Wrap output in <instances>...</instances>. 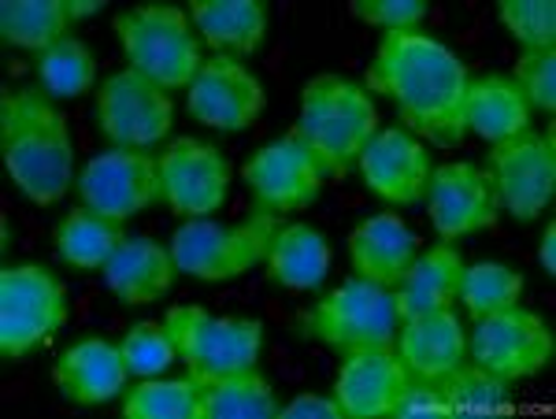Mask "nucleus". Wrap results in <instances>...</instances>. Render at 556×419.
Listing matches in <instances>:
<instances>
[{
  "mask_svg": "<svg viewBox=\"0 0 556 419\" xmlns=\"http://www.w3.org/2000/svg\"><path fill=\"white\" fill-rule=\"evenodd\" d=\"M401 364L416 379H442L456 364H464V327L453 308L427 312V316L405 319L401 331Z\"/></svg>",
  "mask_w": 556,
  "mask_h": 419,
  "instance_id": "24",
  "label": "nucleus"
},
{
  "mask_svg": "<svg viewBox=\"0 0 556 419\" xmlns=\"http://www.w3.org/2000/svg\"><path fill=\"white\" fill-rule=\"evenodd\" d=\"M160 178H164V201L178 216H208L227 201L230 160L201 138H175L160 153Z\"/></svg>",
  "mask_w": 556,
  "mask_h": 419,
  "instance_id": "14",
  "label": "nucleus"
},
{
  "mask_svg": "<svg viewBox=\"0 0 556 419\" xmlns=\"http://www.w3.org/2000/svg\"><path fill=\"white\" fill-rule=\"evenodd\" d=\"M349 12L371 26H382V30H412L427 20L424 0H353Z\"/></svg>",
  "mask_w": 556,
  "mask_h": 419,
  "instance_id": "37",
  "label": "nucleus"
},
{
  "mask_svg": "<svg viewBox=\"0 0 556 419\" xmlns=\"http://www.w3.org/2000/svg\"><path fill=\"white\" fill-rule=\"evenodd\" d=\"M178 267L172 261V249H164L152 238H123L112 261L104 264V282L127 305H149L172 290Z\"/></svg>",
  "mask_w": 556,
  "mask_h": 419,
  "instance_id": "21",
  "label": "nucleus"
},
{
  "mask_svg": "<svg viewBox=\"0 0 556 419\" xmlns=\"http://www.w3.org/2000/svg\"><path fill=\"white\" fill-rule=\"evenodd\" d=\"M130 67L164 89L190 86L201 71V41L193 38L190 15L175 4H138L115 15Z\"/></svg>",
  "mask_w": 556,
  "mask_h": 419,
  "instance_id": "5",
  "label": "nucleus"
},
{
  "mask_svg": "<svg viewBox=\"0 0 556 419\" xmlns=\"http://www.w3.org/2000/svg\"><path fill=\"white\" fill-rule=\"evenodd\" d=\"M119 350H123V360H127V368L134 371V376H141V379L167 371L175 364V356H178L172 334H167V327L156 323V319H146V323L130 327Z\"/></svg>",
  "mask_w": 556,
  "mask_h": 419,
  "instance_id": "35",
  "label": "nucleus"
},
{
  "mask_svg": "<svg viewBox=\"0 0 556 419\" xmlns=\"http://www.w3.org/2000/svg\"><path fill=\"white\" fill-rule=\"evenodd\" d=\"M123 219L101 216V212L78 208L56 223L52 230V242H56L60 261L71 267H83V271H93V267H104L112 261V253L123 242Z\"/></svg>",
  "mask_w": 556,
  "mask_h": 419,
  "instance_id": "27",
  "label": "nucleus"
},
{
  "mask_svg": "<svg viewBox=\"0 0 556 419\" xmlns=\"http://www.w3.org/2000/svg\"><path fill=\"white\" fill-rule=\"evenodd\" d=\"M34 71H38L49 97H83L97 78V60L83 38L67 34V38H60L34 56Z\"/></svg>",
  "mask_w": 556,
  "mask_h": 419,
  "instance_id": "31",
  "label": "nucleus"
},
{
  "mask_svg": "<svg viewBox=\"0 0 556 419\" xmlns=\"http://www.w3.org/2000/svg\"><path fill=\"white\" fill-rule=\"evenodd\" d=\"M379 112L364 86L338 75H316L301 89V115L293 130L316 153L323 175H349L364 145L375 138Z\"/></svg>",
  "mask_w": 556,
  "mask_h": 419,
  "instance_id": "3",
  "label": "nucleus"
},
{
  "mask_svg": "<svg viewBox=\"0 0 556 419\" xmlns=\"http://www.w3.org/2000/svg\"><path fill=\"white\" fill-rule=\"evenodd\" d=\"M78 198L89 212L112 219H130L146 212L152 201L164 198L160 160L141 149H108L97 153L78 175Z\"/></svg>",
  "mask_w": 556,
  "mask_h": 419,
  "instance_id": "11",
  "label": "nucleus"
},
{
  "mask_svg": "<svg viewBox=\"0 0 556 419\" xmlns=\"http://www.w3.org/2000/svg\"><path fill=\"white\" fill-rule=\"evenodd\" d=\"M430 223L445 242H456L464 234H475L482 227H493L501 212L497 190L490 172L468 160H453L430 172Z\"/></svg>",
  "mask_w": 556,
  "mask_h": 419,
  "instance_id": "16",
  "label": "nucleus"
},
{
  "mask_svg": "<svg viewBox=\"0 0 556 419\" xmlns=\"http://www.w3.org/2000/svg\"><path fill=\"white\" fill-rule=\"evenodd\" d=\"M0 153L12 182L34 204H56L75 172L67 115L41 89H15L0 101Z\"/></svg>",
  "mask_w": 556,
  "mask_h": 419,
  "instance_id": "2",
  "label": "nucleus"
},
{
  "mask_svg": "<svg viewBox=\"0 0 556 419\" xmlns=\"http://www.w3.org/2000/svg\"><path fill=\"white\" fill-rule=\"evenodd\" d=\"M178 356L186 360L197 382H215L227 376L253 371L264 350V323L235 316H212L201 305H175L164 316Z\"/></svg>",
  "mask_w": 556,
  "mask_h": 419,
  "instance_id": "4",
  "label": "nucleus"
},
{
  "mask_svg": "<svg viewBox=\"0 0 556 419\" xmlns=\"http://www.w3.org/2000/svg\"><path fill=\"white\" fill-rule=\"evenodd\" d=\"M204 382L193 376L164 379V382H141L123 401V416L130 419H201Z\"/></svg>",
  "mask_w": 556,
  "mask_h": 419,
  "instance_id": "32",
  "label": "nucleus"
},
{
  "mask_svg": "<svg viewBox=\"0 0 556 419\" xmlns=\"http://www.w3.org/2000/svg\"><path fill=\"white\" fill-rule=\"evenodd\" d=\"M127 371L130 368L123 360V350L104 338H83L52 364V379H56L60 394L78 401V405H101V401L123 394Z\"/></svg>",
  "mask_w": 556,
  "mask_h": 419,
  "instance_id": "19",
  "label": "nucleus"
},
{
  "mask_svg": "<svg viewBox=\"0 0 556 419\" xmlns=\"http://www.w3.org/2000/svg\"><path fill=\"white\" fill-rule=\"evenodd\" d=\"M464 123L468 130L479 134L482 141L497 145L516 134L531 130V104H527L523 89L516 86L513 75H479L468 78V93H464Z\"/></svg>",
  "mask_w": 556,
  "mask_h": 419,
  "instance_id": "22",
  "label": "nucleus"
},
{
  "mask_svg": "<svg viewBox=\"0 0 556 419\" xmlns=\"http://www.w3.org/2000/svg\"><path fill=\"white\" fill-rule=\"evenodd\" d=\"M390 416H450V405H445L442 390H438L434 379H408V386L401 390L397 405H393Z\"/></svg>",
  "mask_w": 556,
  "mask_h": 419,
  "instance_id": "38",
  "label": "nucleus"
},
{
  "mask_svg": "<svg viewBox=\"0 0 556 419\" xmlns=\"http://www.w3.org/2000/svg\"><path fill=\"white\" fill-rule=\"evenodd\" d=\"M464 275V256L453 242H438L416 256L405 275L397 279V293H393V312L397 319H416L427 312H442L456 301Z\"/></svg>",
  "mask_w": 556,
  "mask_h": 419,
  "instance_id": "20",
  "label": "nucleus"
},
{
  "mask_svg": "<svg viewBox=\"0 0 556 419\" xmlns=\"http://www.w3.org/2000/svg\"><path fill=\"white\" fill-rule=\"evenodd\" d=\"M356 167H361L367 190H371L375 198L390 201V204L424 201L430 172H434V167H430L427 149L401 127L375 134V138L364 145Z\"/></svg>",
  "mask_w": 556,
  "mask_h": 419,
  "instance_id": "17",
  "label": "nucleus"
},
{
  "mask_svg": "<svg viewBox=\"0 0 556 419\" xmlns=\"http://www.w3.org/2000/svg\"><path fill=\"white\" fill-rule=\"evenodd\" d=\"M323 178L327 175H323L316 153L304 145L298 130H286L282 138L267 141L245 164V182L256 204L264 212H278V216L308 208L319 198Z\"/></svg>",
  "mask_w": 556,
  "mask_h": 419,
  "instance_id": "13",
  "label": "nucleus"
},
{
  "mask_svg": "<svg viewBox=\"0 0 556 419\" xmlns=\"http://www.w3.org/2000/svg\"><path fill=\"white\" fill-rule=\"evenodd\" d=\"M468 78V64L456 60L453 49L412 26V30L382 34L364 89L397 101L408 130L424 134L430 145L453 149L468 134L464 123Z\"/></svg>",
  "mask_w": 556,
  "mask_h": 419,
  "instance_id": "1",
  "label": "nucleus"
},
{
  "mask_svg": "<svg viewBox=\"0 0 556 419\" xmlns=\"http://www.w3.org/2000/svg\"><path fill=\"white\" fill-rule=\"evenodd\" d=\"M393 323V293L364 275H353L301 319V334L349 356L361 350H390Z\"/></svg>",
  "mask_w": 556,
  "mask_h": 419,
  "instance_id": "7",
  "label": "nucleus"
},
{
  "mask_svg": "<svg viewBox=\"0 0 556 419\" xmlns=\"http://www.w3.org/2000/svg\"><path fill=\"white\" fill-rule=\"evenodd\" d=\"M490 178L501 208L516 219H534L556 193V149L553 134L523 130L508 141H497L490 153Z\"/></svg>",
  "mask_w": 556,
  "mask_h": 419,
  "instance_id": "12",
  "label": "nucleus"
},
{
  "mask_svg": "<svg viewBox=\"0 0 556 419\" xmlns=\"http://www.w3.org/2000/svg\"><path fill=\"white\" fill-rule=\"evenodd\" d=\"M67 0H4L0 4V34H4V41L34 52L67 38Z\"/></svg>",
  "mask_w": 556,
  "mask_h": 419,
  "instance_id": "29",
  "label": "nucleus"
},
{
  "mask_svg": "<svg viewBox=\"0 0 556 419\" xmlns=\"http://www.w3.org/2000/svg\"><path fill=\"white\" fill-rule=\"evenodd\" d=\"M104 0H67V12H71V23L75 20H86V15L101 12Z\"/></svg>",
  "mask_w": 556,
  "mask_h": 419,
  "instance_id": "41",
  "label": "nucleus"
},
{
  "mask_svg": "<svg viewBox=\"0 0 556 419\" xmlns=\"http://www.w3.org/2000/svg\"><path fill=\"white\" fill-rule=\"evenodd\" d=\"M67 323V287L38 264L0 271V353L20 360Z\"/></svg>",
  "mask_w": 556,
  "mask_h": 419,
  "instance_id": "8",
  "label": "nucleus"
},
{
  "mask_svg": "<svg viewBox=\"0 0 556 419\" xmlns=\"http://www.w3.org/2000/svg\"><path fill=\"white\" fill-rule=\"evenodd\" d=\"M97 123L119 149H152L172 134L175 104L164 86L127 67L104 78L97 93Z\"/></svg>",
  "mask_w": 556,
  "mask_h": 419,
  "instance_id": "10",
  "label": "nucleus"
},
{
  "mask_svg": "<svg viewBox=\"0 0 556 419\" xmlns=\"http://www.w3.org/2000/svg\"><path fill=\"white\" fill-rule=\"evenodd\" d=\"M538 261H542L545 275H556V227L549 223L542 234V249H538Z\"/></svg>",
  "mask_w": 556,
  "mask_h": 419,
  "instance_id": "40",
  "label": "nucleus"
},
{
  "mask_svg": "<svg viewBox=\"0 0 556 419\" xmlns=\"http://www.w3.org/2000/svg\"><path fill=\"white\" fill-rule=\"evenodd\" d=\"M278 416L271 382L253 371L241 376L215 379L204 386L201 397V419H267Z\"/></svg>",
  "mask_w": 556,
  "mask_h": 419,
  "instance_id": "30",
  "label": "nucleus"
},
{
  "mask_svg": "<svg viewBox=\"0 0 556 419\" xmlns=\"http://www.w3.org/2000/svg\"><path fill=\"white\" fill-rule=\"evenodd\" d=\"M282 227L278 212H264L249 216L238 227H219L208 219H190L175 230L172 238V261L178 271L193 275L204 282H219V279H235L245 275L249 267H256L260 261H267V249L271 238Z\"/></svg>",
  "mask_w": 556,
  "mask_h": 419,
  "instance_id": "6",
  "label": "nucleus"
},
{
  "mask_svg": "<svg viewBox=\"0 0 556 419\" xmlns=\"http://www.w3.org/2000/svg\"><path fill=\"white\" fill-rule=\"evenodd\" d=\"M434 382L442 390L445 405H450V416H501L516 408L508 382L490 376L479 364H456L450 376Z\"/></svg>",
  "mask_w": 556,
  "mask_h": 419,
  "instance_id": "28",
  "label": "nucleus"
},
{
  "mask_svg": "<svg viewBox=\"0 0 556 419\" xmlns=\"http://www.w3.org/2000/svg\"><path fill=\"white\" fill-rule=\"evenodd\" d=\"M271 279L286 290H316L330 271V245L308 223H282L267 249Z\"/></svg>",
  "mask_w": 556,
  "mask_h": 419,
  "instance_id": "26",
  "label": "nucleus"
},
{
  "mask_svg": "<svg viewBox=\"0 0 556 419\" xmlns=\"http://www.w3.org/2000/svg\"><path fill=\"white\" fill-rule=\"evenodd\" d=\"M408 379L412 376L401 364V356H393L390 350H361L349 353V360L338 371L334 397L342 405V412L353 419L390 416L401 390L408 386Z\"/></svg>",
  "mask_w": 556,
  "mask_h": 419,
  "instance_id": "18",
  "label": "nucleus"
},
{
  "mask_svg": "<svg viewBox=\"0 0 556 419\" xmlns=\"http://www.w3.org/2000/svg\"><path fill=\"white\" fill-rule=\"evenodd\" d=\"M516 86L531 109L556 112V52H523L516 64Z\"/></svg>",
  "mask_w": 556,
  "mask_h": 419,
  "instance_id": "36",
  "label": "nucleus"
},
{
  "mask_svg": "<svg viewBox=\"0 0 556 419\" xmlns=\"http://www.w3.org/2000/svg\"><path fill=\"white\" fill-rule=\"evenodd\" d=\"M264 104L267 93L260 78L249 75V67H241L235 56H223V52L204 60L190 82V93H186L190 115L212 130H245L249 123L260 119Z\"/></svg>",
  "mask_w": 556,
  "mask_h": 419,
  "instance_id": "15",
  "label": "nucleus"
},
{
  "mask_svg": "<svg viewBox=\"0 0 556 419\" xmlns=\"http://www.w3.org/2000/svg\"><path fill=\"white\" fill-rule=\"evenodd\" d=\"M278 416H282V419H308V416H316V419H338V416H345V412H342V405H338V397L301 394V397H293L290 405H286Z\"/></svg>",
  "mask_w": 556,
  "mask_h": 419,
  "instance_id": "39",
  "label": "nucleus"
},
{
  "mask_svg": "<svg viewBox=\"0 0 556 419\" xmlns=\"http://www.w3.org/2000/svg\"><path fill=\"white\" fill-rule=\"evenodd\" d=\"M460 301L475 319L501 312L508 305H519V293H523V275L513 271L508 264L482 261L475 267H464L460 275Z\"/></svg>",
  "mask_w": 556,
  "mask_h": 419,
  "instance_id": "33",
  "label": "nucleus"
},
{
  "mask_svg": "<svg viewBox=\"0 0 556 419\" xmlns=\"http://www.w3.org/2000/svg\"><path fill=\"white\" fill-rule=\"evenodd\" d=\"M497 20L527 52H545L556 41V4L553 0H501Z\"/></svg>",
  "mask_w": 556,
  "mask_h": 419,
  "instance_id": "34",
  "label": "nucleus"
},
{
  "mask_svg": "<svg viewBox=\"0 0 556 419\" xmlns=\"http://www.w3.org/2000/svg\"><path fill=\"white\" fill-rule=\"evenodd\" d=\"M190 20L215 52H256L267 34V8L260 0H193Z\"/></svg>",
  "mask_w": 556,
  "mask_h": 419,
  "instance_id": "25",
  "label": "nucleus"
},
{
  "mask_svg": "<svg viewBox=\"0 0 556 419\" xmlns=\"http://www.w3.org/2000/svg\"><path fill=\"white\" fill-rule=\"evenodd\" d=\"M349 256H353L356 275L379 282V287H397L405 267L416 261V234L401 216L382 212V216L364 219L349 234Z\"/></svg>",
  "mask_w": 556,
  "mask_h": 419,
  "instance_id": "23",
  "label": "nucleus"
},
{
  "mask_svg": "<svg viewBox=\"0 0 556 419\" xmlns=\"http://www.w3.org/2000/svg\"><path fill=\"white\" fill-rule=\"evenodd\" d=\"M556 353L553 331L538 312L508 305L501 312L475 319L471 331V360L486 368L490 376L513 382L531 379L542 368H549Z\"/></svg>",
  "mask_w": 556,
  "mask_h": 419,
  "instance_id": "9",
  "label": "nucleus"
}]
</instances>
